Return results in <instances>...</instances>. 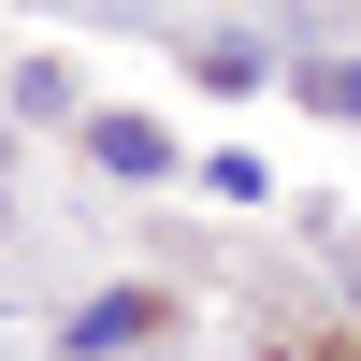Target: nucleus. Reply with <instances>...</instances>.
I'll return each mask as SVG.
<instances>
[{"label": "nucleus", "instance_id": "f257e3e1", "mask_svg": "<svg viewBox=\"0 0 361 361\" xmlns=\"http://www.w3.org/2000/svg\"><path fill=\"white\" fill-rule=\"evenodd\" d=\"M87 159H102V173H173V145L145 130V116H102V130H87Z\"/></svg>", "mask_w": 361, "mask_h": 361}, {"label": "nucleus", "instance_id": "f03ea898", "mask_svg": "<svg viewBox=\"0 0 361 361\" xmlns=\"http://www.w3.org/2000/svg\"><path fill=\"white\" fill-rule=\"evenodd\" d=\"M275 73V44H260V29H217V44H202V87H260Z\"/></svg>", "mask_w": 361, "mask_h": 361}, {"label": "nucleus", "instance_id": "7ed1b4c3", "mask_svg": "<svg viewBox=\"0 0 361 361\" xmlns=\"http://www.w3.org/2000/svg\"><path fill=\"white\" fill-rule=\"evenodd\" d=\"M318 102H333V116H361V58H333V73H318Z\"/></svg>", "mask_w": 361, "mask_h": 361}]
</instances>
